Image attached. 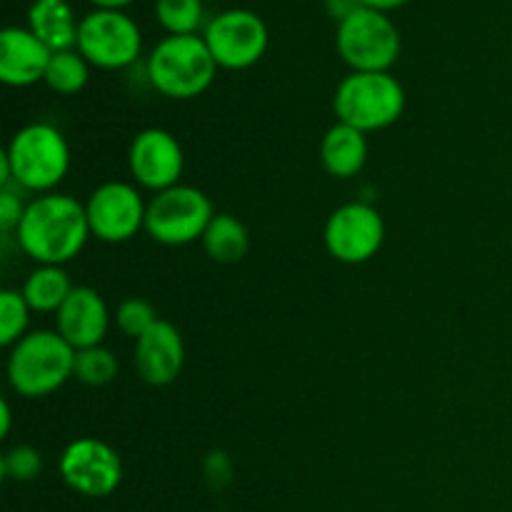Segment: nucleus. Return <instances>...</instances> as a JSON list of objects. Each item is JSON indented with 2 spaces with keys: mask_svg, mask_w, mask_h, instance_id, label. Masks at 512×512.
I'll return each mask as SVG.
<instances>
[{
  "mask_svg": "<svg viewBox=\"0 0 512 512\" xmlns=\"http://www.w3.org/2000/svg\"><path fill=\"white\" fill-rule=\"evenodd\" d=\"M45 83L60 95H75L88 85V60L75 50H58L45 70Z\"/></svg>",
  "mask_w": 512,
  "mask_h": 512,
  "instance_id": "412c9836",
  "label": "nucleus"
},
{
  "mask_svg": "<svg viewBox=\"0 0 512 512\" xmlns=\"http://www.w3.org/2000/svg\"><path fill=\"white\" fill-rule=\"evenodd\" d=\"M13 183L30 193H53L70 170V145L50 123H30L10 138L5 148Z\"/></svg>",
  "mask_w": 512,
  "mask_h": 512,
  "instance_id": "20e7f679",
  "label": "nucleus"
},
{
  "mask_svg": "<svg viewBox=\"0 0 512 512\" xmlns=\"http://www.w3.org/2000/svg\"><path fill=\"white\" fill-rule=\"evenodd\" d=\"M113 320H115V325H118L120 333L128 335V338H133V340H138V338H143V335L148 333V330L153 328L160 318H158V313H155L153 303H148L145 298H128L118 305Z\"/></svg>",
  "mask_w": 512,
  "mask_h": 512,
  "instance_id": "393cba45",
  "label": "nucleus"
},
{
  "mask_svg": "<svg viewBox=\"0 0 512 512\" xmlns=\"http://www.w3.org/2000/svg\"><path fill=\"white\" fill-rule=\"evenodd\" d=\"M200 243H203L205 253H208L210 260L230 265V263H238V260H243L245 255H248L250 235H248V228H245L235 215L215 213V218L210 220L208 230H205Z\"/></svg>",
  "mask_w": 512,
  "mask_h": 512,
  "instance_id": "aec40b11",
  "label": "nucleus"
},
{
  "mask_svg": "<svg viewBox=\"0 0 512 512\" xmlns=\"http://www.w3.org/2000/svg\"><path fill=\"white\" fill-rule=\"evenodd\" d=\"M85 213L93 238L103 243H125L145 230L148 203L135 185L110 180L90 193Z\"/></svg>",
  "mask_w": 512,
  "mask_h": 512,
  "instance_id": "9b49d317",
  "label": "nucleus"
},
{
  "mask_svg": "<svg viewBox=\"0 0 512 512\" xmlns=\"http://www.w3.org/2000/svg\"><path fill=\"white\" fill-rule=\"evenodd\" d=\"M3 478L15 480V483H30L43 470V455L33 445H15L0 460Z\"/></svg>",
  "mask_w": 512,
  "mask_h": 512,
  "instance_id": "a878e982",
  "label": "nucleus"
},
{
  "mask_svg": "<svg viewBox=\"0 0 512 512\" xmlns=\"http://www.w3.org/2000/svg\"><path fill=\"white\" fill-rule=\"evenodd\" d=\"M30 30L48 45L53 53L78 45V28L73 10L65 0H35L30 5Z\"/></svg>",
  "mask_w": 512,
  "mask_h": 512,
  "instance_id": "a211bd4d",
  "label": "nucleus"
},
{
  "mask_svg": "<svg viewBox=\"0 0 512 512\" xmlns=\"http://www.w3.org/2000/svg\"><path fill=\"white\" fill-rule=\"evenodd\" d=\"M218 63L210 55L205 38L168 35L150 53L145 73L160 95L173 100L198 98L210 88Z\"/></svg>",
  "mask_w": 512,
  "mask_h": 512,
  "instance_id": "7ed1b4c3",
  "label": "nucleus"
},
{
  "mask_svg": "<svg viewBox=\"0 0 512 512\" xmlns=\"http://www.w3.org/2000/svg\"><path fill=\"white\" fill-rule=\"evenodd\" d=\"M325 5H328V13L333 15V18H338L340 23H343L345 18H350L353 13H358L360 8H365L363 0H325Z\"/></svg>",
  "mask_w": 512,
  "mask_h": 512,
  "instance_id": "c85d7f7f",
  "label": "nucleus"
},
{
  "mask_svg": "<svg viewBox=\"0 0 512 512\" xmlns=\"http://www.w3.org/2000/svg\"><path fill=\"white\" fill-rule=\"evenodd\" d=\"M110 310L108 303L98 290L80 285L73 288L63 308L55 313V330L73 345L75 350L95 348L103 345V338L110 328Z\"/></svg>",
  "mask_w": 512,
  "mask_h": 512,
  "instance_id": "4468645a",
  "label": "nucleus"
},
{
  "mask_svg": "<svg viewBox=\"0 0 512 512\" xmlns=\"http://www.w3.org/2000/svg\"><path fill=\"white\" fill-rule=\"evenodd\" d=\"M338 53L355 73H388L400 55V33L385 13L360 8L338 25Z\"/></svg>",
  "mask_w": 512,
  "mask_h": 512,
  "instance_id": "0eeeda50",
  "label": "nucleus"
},
{
  "mask_svg": "<svg viewBox=\"0 0 512 512\" xmlns=\"http://www.w3.org/2000/svg\"><path fill=\"white\" fill-rule=\"evenodd\" d=\"M63 483L83 498H108L123 480V460L98 438H78L58 460Z\"/></svg>",
  "mask_w": 512,
  "mask_h": 512,
  "instance_id": "1a4fd4ad",
  "label": "nucleus"
},
{
  "mask_svg": "<svg viewBox=\"0 0 512 512\" xmlns=\"http://www.w3.org/2000/svg\"><path fill=\"white\" fill-rule=\"evenodd\" d=\"M78 48L98 68H125L140 55V28L120 10H93L80 20Z\"/></svg>",
  "mask_w": 512,
  "mask_h": 512,
  "instance_id": "6e6552de",
  "label": "nucleus"
},
{
  "mask_svg": "<svg viewBox=\"0 0 512 512\" xmlns=\"http://www.w3.org/2000/svg\"><path fill=\"white\" fill-rule=\"evenodd\" d=\"M30 313L20 290H3L0 293V345L13 348L20 338L28 335Z\"/></svg>",
  "mask_w": 512,
  "mask_h": 512,
  "instance_id": "5701e85b",
  "label": "nucleus"
},
{
  "mask_svg": "<svg viewBox=\"0 0 512 512\" xmlns=\"http://www.w3.org/2000/svg\"><path fill=\"white\" fill-rule=\"evenodd\" d=\"M10 425H13V413H10V403L8 400H0V435L8 438L10 435Z\"/></svg>",
  "mask_w": 512,
  "mask_h": 512,
  "instance_id": "c756f323",
  "label": "nucleus"
},
{
  "mask_svg": "<svg viewBox=\"0 0 512 512\" xmlns=\"http://www.w3.org/2000/svg\"><path fill=\"white\" fill-rule=\"evenodd\" d=\"M338 123L365 135L398 123L405 113V90L390 73H350L340 80L333 98Z\"/></svg>",
  "mask_w": 512,
  "mask_h": 512,
  "instance_id": "39448f33",
  "label": "nucleus"
},
{
  "mask_svg": "<svg viewBox=\"0 0 512 512\" xmlns=\"http://www.w3.org/2000/svg\"><path fill=\"white\" fill-rule=\"evenodd\" d=\"M213 218L215 210L208 195L180 183L153 195L145 213V233L160 245H190L203 240Z\"/></svg>",
  "mask_w": 512,
  "mask_h": 512,
  "instance_id": "423d86ee",
  "label": "nucleus"
},
{
  "mask_svg": "<svg viewBox=\"0 0 512 512\" xmlns=\"http://www.w3.org/2000/svg\"><path fill=\"white\" fill-rule=\"evenodd\" d=\"M118 358L113 350L105 345H95V348H85L75 353V373L73 378L80 380L88 388H103L118 378Z\"/></svg>",
  "mask_w": 512,
  "mask_h": 512,
  "instance_id": "4be33fe9",
  "label": "nucleus"
},
{
  "mask_svg": "<svg viewBox=\"0 0 512 512\" xmlns=\"http://www.w3.org/2000/svg\"><path fill=\"white\" fill-rule=\"evenodd\" d=\"M205 463L215 465V470L213 468H205V475H208L210 480H215V485H218V488H223V485L230 480V463H228V458H225L223 453H213L208 460H205Z\"/></svg>",
  "mask_w": 512,
  "mask_h": 512,
  "instance_id": "cd10ccee",
  "label": "nucleus"
},
{
  "mask_svg": "<svg viewBox=\"0 0 512 512\" xmlns=\"http://www.w3.org/2000/svg\"><path fill=\"white\" fill-rule=\"evenodd\" d=\"M155 15L170 35H195V28L203 20L200 0H158Z\"/></svg>",
  "mask_w": 512,
  "mask_h": 512,
  "instance_id": "b1692460",
  "label": "nucleus"
},
{
  "mask_svg": "<svg viewBox=\"0 0 512 512\" xmlns=\"http://www.w3.org/2000/svg\"><path fill=\"white\" fill-rule=\"evenodd\" d=\"M368 160V138L353 125L335 123L320 140V163L333 178H355Z\"/></svg>",
  "mask_w": 512,
  "mask_h": 512,
  "instance_id": "f3484780",
  "label": "nucleus"
},
{
  "mask_svg": "<svg viewBox=\"0 0 512 512\" xmlns=\"http://www.w3.org/2000/svg\"><path fill=\"white\" fill-rule=\"evenodd\" d=\"M93 3H98L100 8H105V10H115V8H120V5L130 3V0H93Z\"/></svg>",
  "mask_w": 512,
  "mask_h": 512,
  "instance_id": "2f4dec72",
  "label": "nucleus"
},
{
  "mask_svg": "<svg viewBox=\"0 0 512 512\" xmlns=\"http://www.w3.org/2000/svg\"><path fill=\"white\" fill-rule=\"evenodd\" d=\"M78 350L58 330H33L10 348L8 383L23 398H45L75 373Z\"/></svg>",
  "mask_w": 512,
  "mask_h": 512,
  "instance_id": "f03ea898",
  "label": "nucleus"
},
{
  "mask_svg": "<svg viewBox=\"0 0 512 512\" xmlns=\"http://www.w3.org/2000/svg\"><path fill=\"white\" fill-rule=\"evenodd\" d=\"M385 243V220L370 203H345L325 223V248L345 265L368 263Z\"/></svg>",
  "mask_w": 512,
  "mask_h": 512,
  "instance_id": "9d476101",
  "label": "nucleus"
},
{
  "mask_svg": "<svg viewBox=\"0 0 512 512\" xmlns=\"http://www.w3.org/2000/svg\"><path fill=\"white\" fill-rule=\"evenodd\" d=\"M23 298L33 313H58L73 293L63 265H38L23 283Z\"/></svg>",
  "mask_w": 512,
  "mask_h": 512,
  "instance_id": "6ab92c4d",
  "label": "nucleus"
},
{
  "mask_svg": "<svg viewBox=\"0 0 512 512\" xmlns=\"http://www.w3.org/2000/svg\"><path fill=\"white\" fill-rule=\"evenodd\" d=\"M90 238L85 205L73 195L45 193L30 200L18 225L20 250L38 265H65Z\"/></svg>",
  "mask_w": 512,
  "mask_h": 512,
  "instance_id": "f257e3e1",
  "label": "nucleus"
},
{
  "mask_svg": "<svg viewBox=\"0 0 512 512\" xmlns=\"http://www.w3.org/2000/svg\"><path fill=\"white\" fill-rule=\"evenodd\" d=\"M400 3H405V0H363L365 8L380 10V13H383V10H388V8H395V5H400Z\"/></svg>",
  "mask_w": 512,
  "mask_h": 512,
  "instance_id": "7c9ffc66",
  "label": "nucleus"
},
{
  "mask_svg": "<svg viewBox=\"0 0 512 512\" xmlns=\"http://www.w3.org/2000/svg\"><path fill=\"white\" fill-rule=\"evenodd\" d=\"M53 50L25 28H5L0 33V80L13 88H28V85L45 80Z\"/></svg>",
  "mask_w": 512,
  "mask_h": 512,
  "instance_id": "dca6fc26",
  "label": "nucleus"
},
{
  "mask_svg": "<svg viewBox=\"0 0 512 512\" xmlns=\"http://www.w3.org/2000/svg\"><path fill=\"white\" fill-rule=\"evenodd\" d=\"M25 208H28V205L20 200L18 190L13 188L0 190V233L3 235L18 233V225L20 220H23Z\"/></svg>",
  "mask_w": 512,
  "mask_h": 512,
  "instance_id": "bb28decb",
  "label": "nucleus"
},
{
  "mask_svg": "<svg viewBox=\"0 0 512 512\" xmlns=\"http://www.w3.org/2000/svg\"><path fill=\"white\" fill-rule=\"evenodd\" d=\"M205 45L220 68L243 70L263 58L268 48V28L260 15L250 10H225L205 28Z\"/></svg>",
  "mask_w": 512,
  "mask_h": 512,
  "instance_id": "f8f14e48",
  "label": "nucleus"
},
{
  "mask_svg": "<svg viewBox=\"0 0 512 512\" xmlns=\"http://www.w3.org/2000/svg\"><path fill=\"white\" fill-rule=\"evenodd\" d=\"M183 365V335L168 320H158L143 338L135 340V368L148 385L165 388L175 383L183 373Z\"/></svg>",
  "mask_w": 512,
  "mask_h": 512,
  "instance_id": "2eb2a0df",
  "label": "nucleus"
},
{
  "mask_svg": "<svg viewBox=\"0 0 512 512\" xmlns=\"http://www.w3.org/2000/svg\"><path fill=\"white\" fill-rule=\"evenodd\" d=\"M128 168L135 183L153 193L180 185L185 155L180 140L163 128L140 130L128 150Z\"/></svg>",
  "mask_w": 512,
  "mask_h": 512,
  "instance_id": "ddd939ff",
  "label": "nucleus"
}]
</instances>
